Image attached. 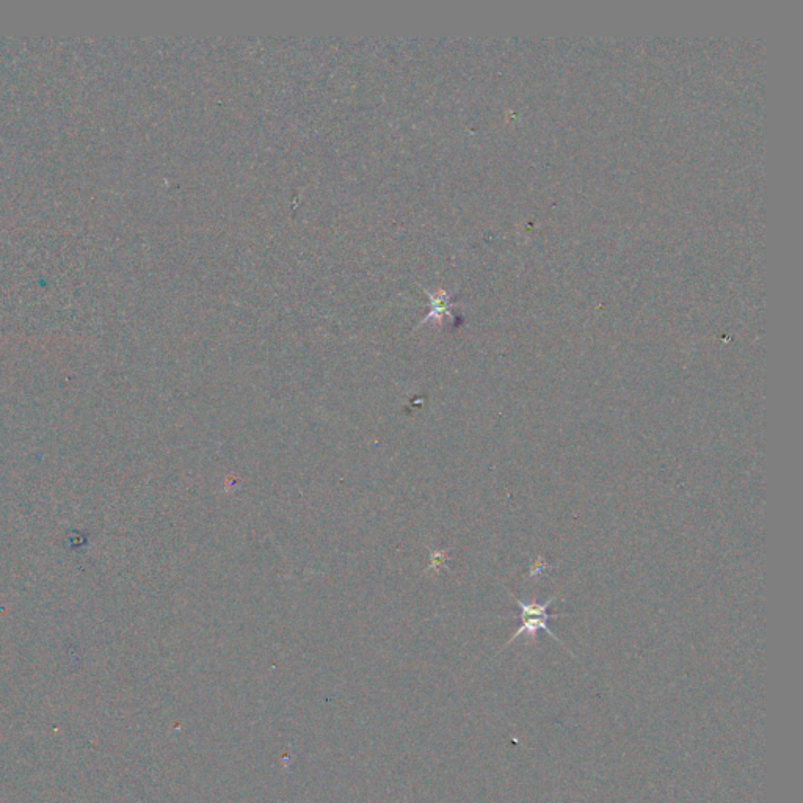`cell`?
Listing matches in <instances>:
<instances>
[{
  "label": "cell",
  "mask_w": 803,
  "mask_h": 803,
  "mask_svg": "<svg viewBox=\"0 0 803 803\" xmlns=\"http://www.w3.org/2000/svg\"><path fill=\"white\" fill-rule=\"evenodd\" d=\"M512 600L516 601V603H518V606H520L521 626L520 628H518V631H516V633L513 634L512 637H510V640L509 642H507L506 647H509V645L512 644V642H515V639L524 636V634H526L527 637H531V639H535V636H537L538 631H546V634H548L549 637H553V639L556 640V642H559V644L562 645V647H564L565 650H567V647H565V645L562 644V642H560L559 637H557L556 634H554L553 631H551V629H549L548 626L549 620H551V618L567 617V615L564 614H549L548 612L549 606H551V604H553L554 601L557 600V596L549 598V600L543 604L540 603L526 604L523 603V601L516 600L515 596H512ZM568 653H570V655L573 656V653H571V651H568Z\"/></svg>",
  "instance_id": "6da1fadb"
}]
</instances>
